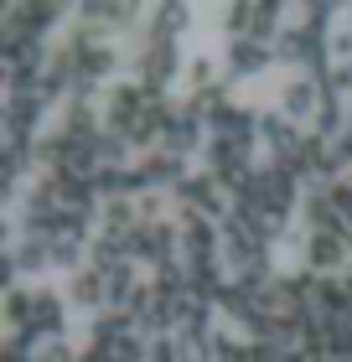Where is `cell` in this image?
Wrapping results in <instances>:
<instances>
[{"label":"cell","mask_w":352,"mask_h":362,"mask_svg":"<svg viewBox=\"0 0 352 362\" xmlns=\"http://www.w3.org/2000/svg\"><path fill=\"white\" fill-rule=\"evenodd\" d=\"M31 295H37V285H26V279H11V285H6V300H0L6 332H26V321H31Z\"/></svg>","instance_id":"5bb4252c"},{"label":"cell","mask_w":352,"mask_h":362,"mask_svg":"<svg viewBox=\"0 0 352 362\" xmlns=\"http://www.w3.org/2000/svg\"><path fill=\"white\" fill-rule=\"evenodd\" d=\"M300 259H306L311 274H347L352 243H347V233H306L300 238Z\"/></svg>","instance_id":"5b68a950"},{"label":"cell","mask_w":352,"mask_h":362,"mask_svg":"<svg viewBox=\"0 0 352 362\" xmlns=\"http://www.w3.org/2000/svg\"><path fill=\"white\" fill-rule=\"evenodd\" d=\"M135 171H140V181H145V192H176L181 181L192 176V171H187V160L171 156V151H150V156H140V160H135Z\"/></svg>","instance_id":"7c38bea8"},{"label":"cell","mask_w":352,"mask_h":362,"mask_svg":"<svg viewBox=\"0 0 352 362\" xmlns=\"http://www.w3.org/2000/svg\"><path fill=\"white\" fill-rule=\"evenodd\" d=\"M342 290H347V305H352V269L342 274Z\"/></svg>","instance_id":"ffe728a7"},{"label":"cell","mask_w":352,"mask_h":362,"mask_svg":"<svg viewBox=\"0 0 352 362\" xmlns=\"http://www.w3.org/2000/svg\"><path fill=\"white\" fill-rule=\"evenodd\" d=\"M42 269H52V238L21 233L6 249V285H11V279H31V274H42Z\"/></svg>","instance_id":"9c48e42d"},{"label":"cell","mask_w":352,"mask_h":362,"mask_svg":"<svg viewBox=\"0 0 352 362\" xmlns=\"http://www.w3.org/2000/svg\"><path fill=\"white\" fill-rule=\"evenodd\" d=\"M259 145L270 151L275 166H290L300 156V145H306V129H300L280 104H270V109H259Z\"/></svg>","instance_id":"3957f363"},{"label":"cell","mask_w":352,"mask_h":362,"mask_svg":"<svg viewBox=\"0 0 352 362\" xmlns=\"http://www.w3.org/2000/svg\"><path fill=\"white\" fill-rule=\"evenodd\" d=\"M78 362H114V357H109V352H98V347H83V357H78Z\"/></svg>","instance_id":"d6986e66"},{"label":"cell","mask_w":352,"mask_h":362,"mask_svg":"<svg viewBox=\"0 0 352 362\" xmlns=\"http://www.w3.org/2000/svg\"><path fill=\"white\" fill-rule=\"evenodd\" d=\"M228 73H217V62L208 57V52H197V57H187V83L192 88H212V83H223Z\"/></svg>","instance_id":"e0dca14e"},{"label":"cell","mask_w":352,"mask_h":362,"mask_svg":"<svg viewBox=\"0 0 352 362\" xmlns=\"http://www.w3.org/2000/svg\"><path fill=\"white\" fill-rule=\"evenodd\" d=\"M140 31L181 42V37L192 31V6H187V0H161V6H150V11H145V26H140Z\"/></svg>","instance_id":"4fadbf2b"},{"label":"cell","mask_w":352,"mask_h":362,"mask_svg":"<svg viewBox=\"0 0 352 362\" xmlns=\"http://www.w3.org/2000/svg\"><path fill=\"white\" fill-rule=\"evenodd\" d=\"M150 109V88L140 83V78H130V83H109L104 88V129H125L140 119V114Z\"/></svg>","instance_id":"52a82bcc"},{"label":"cell","mask_w":352,"mask_h":362,"mask_svg":"<svg viewBox=\"0 0 352 362\" xmlns=\"http://www.w3.org/2000/svg\"><path fill=\"white\" fill-rule=\"evenodd\" d=\"M62 295H68V305H73V310H89V321H93V316H104V310H109V274H98V269H78V274H68Z\"/></svg>","instance_id":"8fae6325"},{"label":"cell","mask_w":352,"mask_h":362,"mask_svg":"<svg viewBox=\"0 0 352 362\" xmlns=\"http://www.w3.org/2000/svg\"><path fill=\"white\" fill-rule=\"evenodd\" d=\"M208 135H212V140H233V145H244V151H254V145H259V109H249V104L217 109L212 119H208Z\"/></svg>","instance_id":"30bf717a"},{"label":"cell","mask_w":352,"mask_h":362,"mask_svg":"<svg viewBox=\"0 0 352 362\" xmlns=\"http://www.w3.org/2000/svg\"><path fill=\"white\" fill-rule=\"evenodd\" d=\"M275 42H259V37H233L223 47V73H228V83H244V78H254L264 68H275Z\"/></svg>","instance_id":"8992f818"},{"label":"cell","mask_w":352,"mask_h":362,"mask_svg":"<svg viewBox=\"0 0 352 362\" xmlns=\"http://www.w3.org/2000/svg\"><path fill=\"white\" fill-rule=\"evenodd\" d=\"M161 151H171V156H203L208 151V119H197V114L187 109V104H176V114L166 119V129H161Z\"/></svg>","instance_id":"ba28073f"},{"label":"cell","mask_w":352,"mask_h":362,"mask_svg":"<svg viewBox=\"0 0 352 362\" xmlns=\"http://www.w3.org/2000/svg\"><path fill=\"white\" fill-rule=\"evenodd\" d=\"M125 332H140L135 321L125 316V310H104V316H93L89 321V347H109L114 337H125Z\"/></svg>","instance_id":"9a60e30c"},{"label":"cell","mask_w":352,"mask_h":362,"mask_svg":"<svg viewBox=\"0 0 352 362\" xmlns=\"http://www.w3.org/2000/svg\"><path fill=\"white\" fill-rule=\"evenodd\" d=\"M337 160H342V166H352V124L342 129V140H337Z\"/></svg>","instance_id":"ac0fdd59"},{"label":"cell","mask_w":352,"mask_h":362,"mask_svg":"<svg viewBox=\"0 0 352 362\" xmlns=\"http://www.w3.org/2000/svg\"><path fill=\"white\" fill-rule=\"evenodd\" d=\"M68 295L52 290V285H37V295H31V321H26V337L37 341V347H47V341H68L62 332H68Z\"/></svg>","instance_id":"7a4b0ae2"},{"label":"cell","mask_w":352,"mask_h":362,"mask_svg":"<svg viewBox=\"0 0 352 362\" xmlns=\"http://www.w3.org/2000/svg\"><path fill=\"white\" fill-rule=\"evenodd\" d=\"M125 156H130V140L120 135V129H98V140H93V160H98V171H120V166H125Z\"/></svg>","instance_id":"2e32d148"},{"label":"cell","mask_w":352,"mask_h":362,"mask_svg":"<svg viewBox=\"0 0 352 362\" xmlns=\"http://www.w3.org/2000/svg\"><path fill=\"white\" fill-rule=\"evenodd\" d=\"M275 104L290 114L295 124H316V114H322V104H327V88H322V78H311V73H290L280 83Z\"/></svg>","instance_id":"277c9868"},{"label":"cell","mask_w":352,"mask_h":362,"mask_svg":"<svg viewBox=\"0 0 352 362\" xmlns=\"http://www.w3.org/2000/svg\"><path fill=\"white\" fill-rule=\"evenodd\" d=\"M130 42H135V78H140L150 93H166L181 73H187L181 42H171V37H150V31H135Z\"/></svg>","instance_id":"6da1fadb"}]
</instances>
